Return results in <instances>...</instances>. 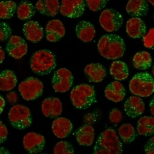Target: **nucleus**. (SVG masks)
<instances>
[{
	"label": "nucleus",
	"instance_id": "obj_1",
	"mask_svg": "<svg viewBox=\"0 0 154 154\" xmlns=\"http://www.w3.org/2000/svg\"><path fill=\"white\" fill-rule=\"evenodd\" d=\"M97 47L100 55L108 60L120 58L124 55L125 50L124 40L114 34H107L102 37Z\"/></svg>",
	"mask_w": 154,
	"mask_h": 154
},
{
	"label": "nucleus",
	"instance_id": "obj_2",
	"mask_svg": "<svg viewBox=\"0 0 154 154\" xmlns=\"http://www.w3.org/2000/svg\"><path fill=\"white\" fill-rule=\"evenodd\" d=\"M122 143L113 129H106L98 137L94 148V154H121L123 153Z\"/></svg>",
	"mask_w": 154,
	"mask_h": 154
},
{
	"label": "nucleus",
	"instance_id": "obj_3",
	"mask_svg": "<svg viewBox=\"0 0 154 154\" xmlns=\"http://www.w3.org/2000/svg\"><path fill=\"white\" fill-rule=\"evenodd\" d=\"M30 66L32 71L38 75H46L55 68V57L52 52L48 50L38 51L32 56Z\"/></svg>",
	"mask_w": 154,
	"mask_h": 154
},
{
	"label": "nucleus",
	"instance_id": "obj_4",
	"mask_svg": "<svg viewBox=\"0 0 154 154\" xmlns=\"http://www.w3.org/2000/svg\"><path fill=\"white\" fill-rule=\"evenodd\" d=\"M70 99L73 106L81 109L88 108L97 102L94 88L87 84H81L73 88Z\"/></svg>",
	"mask_w": 154,
	"mask_h": 154
},
{
	"label": "nucleus",
	"instance_id": "obj_5",
	"mask_svg": "<svg viewBox=\"0 0 154 154\" xmlns=\"http://www.w3.org/2000/svg\"><path fill=\"white\" fill-rule=\"evenodd\" d=\"M129 88L131 93L135 95L149 97L154 92L153 78L147 72L137 73L130 81Z\"/></svg>",
	"mask_w": 154,
	"mask_h": 154
},
{
	"label": "nucleus",
	"instance_id": "obj_6",
	"mask_svg": "<svg viewBox=\"0 0 154 154\" xmlns=\"http://www.w3.org/2000/svg\"><path fill=\"white\" fill-rule=\"evenodd\" d=\"M8 116L11 125L18 130H24L32 124L30 110L24 105H17L13 106L9 111Z\"/></svg>",
	"mask_w": 154,
	"mask_h": 154
},
{
	"label": "nucleus",
	"instance_id": "obj_7",
	"mask_svg": "<svg viewBox=\"0 0 154 154\" xmlns=\"http://www.w3.org/2000/svg\"><path fill=\"white\" fill-rule=\"evenodd\" d=\"M43 84L34 77L27 78L19 86V91L22 97L26 100H35L43 93Z\"/></svg>",
	"mask_w": 154,
	"mask_h": 154
},
{
	"label": "nucleus",
	"instance_id": "obj_8",
	"mask_svg": "<svg viewBox=\"0 0 154 154\" xmlns=\"http://www.w3.org/2000/svg\"><path fill=\"white\" fill-rule=\"evenodd\" d=\"M123 18L120 13L112 9H105L102 12L99 22L104 30L108 32L117 31L121 28Z\"/></svg>",
	"mask_w": 154,
	"mask_h": 154
},
{
	"label": "nucleus",
	"instance_id": "obj_9",
	"mask_svg": "<svg viewBox=\"0 0 154 154\" xmlns=\"http://www.w3.org/2000/svg\"><path fill=\"white\" fill-rule=\"evenodd\" d=\"M73 77L72 72L67 69L61 68L56 71L53 74L52 84L56 92L64 93L72 87Z\"/></svg>",
	"mask_w": 154,
	"mask_h": 154
},
{
	"label": "nucleus",
	"instance_id": "obj_10",
	"mask_svg": "<svg viewBox=\"0 0 154 154\" xmlns=\"http://www.w3.org/2000/svg\"><path fill=\"white\" fill-rule=\"evenodd\" d=\"M60 13L63 16L71 18L81 17L85 10L84 0H62Z\"/></svg>",
	"mask_w": 154,
	"mask_h": 154
},
{
	"label": "nucleus",
	"instance_id": "obj_11",
	"mask_svg": "<svg viewBox=\"0 0 154 154\" xmlns=\"http://www.w3.org/2000/svg\"><path fill=\"white\" fill-rule=\"evenodd\" d=\"M28 45L20 36L11 35L7 43L6 50L10 56L18 60L22 58L28 52Z\"/></svg>",
	"mask_w": 154,
	"mask_h": 154
},
{
	"label": "nucleus",
	"instance_id": "obj_12",
	"mask_svg": "<svg viewBox=\"0 0 154 154\" xmlns=\"http://www.w3.org/2000/svg\"><path fill=\"white\" fill-rule=\"evenodd\" d=\"M23 145L26 151L29 153L38 154L44 149L45 140L40 134L30 132L23 137Z\"/></svg>",
	"mask_w": 154,
	"mask_h": 154
},
{
	"label": "nucleus",
	"instance_id": "obj_13",
	"mask_svg": "<svg viewBox=\"0 0 154 154\" xmlns=\"http://www.w3.org/2000/svg\"><path fill=\"white\" fill-rule=\"evenodd\" d=\"M41 110L47 118H54L60 116L63 111L62 103L58 98L48 97L42 101Z\"/></svg>",
	"mask_w": 154,
	"mask_h": 154
},
{
	"label": "nucleus",
	"instance_id": "obj_14",
	"mask_svg": "<svg viewBox=\"0 0 154 154\" xmlns=\"http://www.w3.org/2000/svg\"><path fill=\"white\" fill-rule=\"evenodd\" d=\"M45 30L46 38L50 42L59 41L66 34L63 23L59 20L49 21L46 26Z\"/></svg>",
	"mask_w": 154,
	"mask_h": 154
},
{
	"label": "nucleus",
	"instance_id": "obj_15",
	"mask_svg": "<svg viewBox=\"0 0 154 154\" xmlns=\"http://www.w3.org/2000/svg\"><path fill=\"white\" fill-rule=\"evenodd\" d=\"M23 32L27 40L33 43H36L44 36L43 28L38 22L29 21L23 25Z\"/></svg>",
	"mask_w": 154,
	"mask_h": 154
},
{
	"label": "nucleus",
	"instance_id": "obj_16",
	"mask_svg": "<svg viewBox=\"0 0 154 154\" xmlns=\"http://www.w3.org/2000/svg\"><path fill=\"white\" fill-rule=\"evenodd\" d=\"M145 104L140 98L132 96L125 102L124 110L128 116L131 118H138L144 112Z\"/></svg>",
	"mask_w": 154,
	"mask_h": 154
},
{
	"label": "nucleus",
	"instance_id": "obj_17",
	"mask_svg": "<svg viewBox=\"0 0 154 154\" xmlns=\"http://www.w3.org/2000/svg\"><path fill=\"white\" fill-rule=\"evenodd\" d=\"M127 33L129 36L133 38L143 37L146 33L145 23L139 17H133L127 22Z\"/></svg>",
	"mask_w": 154,
	"mask_h": 154
},
{
	"label": "nucleus",
	"instance_id": "obj_18",
	"mask_svg": "<svg viewBox=\"0 0 154 154\" xmlns=\"http://www.w3.org/2000/svg\"><path fill=\"white\" fill-rule=\"evenodd\" d=\"M73 129L72 123L68 119L59 118L53 122L52 130L54 136L59 138H64L68 137Z\"/></svg>",
	"mask_w": 154,
	"mask_h": 154
},
{
	"label": "nucleus",
	"instance_id": "obj_19",
	"mask_svg": "<svg viewBox=\"0 0 154 154\" xmlns=\"http://www.w3.org/2000/svg\"><path fill=\"white\" fill-rule=\"evenodd\" d=\"M75 32L79 39L85 42L92 41L96 34L94 26L91 22L86 21L79 22L76 26Z\"/></svg>",
	"mask_w": 154,
	"mask_h": 154
},
{
	"label": "nucleus",
	"instance_id": "obj_20",
	"mask_svg": "<svg viewBox=\"0 0 154 154\" xmlns=\"http://www.w3.org/2000/svg\"><path fill=\"white\" fill-rule=\"evenodd\" d=\"M105 97L109 100L118 103L125 97L126 91L122 85L119 82L114 81L109 84L105 91Z\"/></svg>",
	"mask_w": 154,
	"mask_h": 154
},
{
	"label": "nucleus",
	"instance_id": "obj_21",
	"mask_svg": "<svg viewBox=\"0 0 154 154\" xmlns=\"http://www.w3.org/2000/svg\"><path fill=\"white\" fill-rule=\"evenodd\" d=\"M59 0H38L35 8L40 14L48 17H54L60 9Z\"/></svg>",
	"mask_w": 154,
	"mask_h": 154
},
{
	"label": "nucleus",
	"instance_id": "obj_22",
	"mask_svg": "<svg viewBox=\"0 0 154 154\" xmlns=\"http://www.w3.org/2000/svg\"><path fill=\"white\" fill-rule=\"evenodd\" d=\"M149 9V5L146 0H129L126 7L128 14L136 17L146 16Z\"/></svg>",
	"mask_w": 154,
	"mask_h": 154
},
{
	"label": "nucleus",
	"instance_id": "obj_23",
	"mask_svg": "<svg viewBox=\"0 0 154 154\" xmlns=\"http://www.w3.org/2000/svg\"><path fill=\"white\" fill-rule=\"evenodd\" d=\"M85 73L90 82H101L106 75V71L104 66L100 63H91L86 66Z\"/></svg>",
	"mask_w": 154,
	"mask_h": 154
},
{
	"label": "nucleus",
	"instance_id": "obj_24",
	"mask_svg": "<svg viewBox=\"0 0 154 154\" xmlns=\"http://www.w3.org/2000/svg\"><path fill=\"white\" fill-rule=\"evenodd\" d=\"M75 136L80 145L90 146L93 143L94 139V129L91 125H84L75 131Z\"/></svg>",
	"mask_w": 154,
	"mask_h": 154
},
{
	"label": "nucleus",
	"instance_id": "obj_25",
	"mask_svg": "<svg viewBox=\"0 0 154 154\" xmlns=\"http://www.w3.org/2000/svg\"><path fill=\"white\" fill-rule=\"evenodd\" d=\"M17 83V79L12 71L5 70L0 73V91H11L15 87Z\"/></svg>",
	"mask_w": 154,
	"mask_h": 154
},
{
	"label": "nucleus",
	"instance_id": "obj_26",
	"mask_svg": "<svg viewBox=\"0 0 154 154\" xmlns=\"http://www.w3.org/2000/svg\"><path fill=\"white\" fill-rule=\"evenodd\" d=\"M111 75L115 80L122 81L127 79L129 70L125 63L121 61H115L111 64L110 69Z\"/></svg>",
	"mask_w": 154,
	"mask_h": 154
},
{
	"label": "nucleus",
	"instance_id": "obj_27",
	"mask_svg": "<svg viewBox=\"0 0 154 154\" xmlns=\"http://www.w3.org/2000/svg\"><path fill=\"white\" fill-rule=\"evenodd\" d=\"M137 130L140 135L145 137L152 135L154 132V117L144 116L140 118Z\"/></svg>",
	"mask_w": 154,
	"mask_h": 154
},
{
	"label": "nucleus",
	"instance_id": "obj_28",
	"mask_svg": "<svg viewBox=\"0 0 154 154\" xmlns=\"http://www.w3.org/2000/svg\"><path fill=\"white\" fill-rule=\"evenodd\" d=\"M152 59L150 53L146 51L137 53L133 60L134 67L142 70L148 69L151 66Z\"/></svg>",
	"mask_w": 154,
	"mask_h": 154
},
{
	"label": "nucleus",
	"instance_id": "obj_29",
	"mask_svg": "<svg viewBox=\"0 0 154 154\" xmlns=\"http://www.w3.org/2000/svg\"><path fill=\"white\" fill-rule=\"evenodd\" d=\"M18 17L20 20H26L30 19L35 13V7L31 2L23 1L19 4L17 8Z\"/></svg>",
	"mask_w": 154,
	"mask_h": 154
},
{
	"label": "nucleus",
	"instance_id": "obj_30",
	"mask_svg": "<svg viewBox=\"0 0 154 154\" xmlns=\"http://www.w3.org/2000/svg\"><path fill=\"white\" fill-rule=\"evenodd\" d=\"M118 131L119 136L124 143H131L137 137L136 130L130 124H124L122 125L119 128Z\"/></svg>",
	"mask_w": 154,
	"mask_h": 154
},
{
	"label": "nucleus",
	"instance_id": "obj_31",
	"mask_svg": "<svg viewBox=\"0 0 154 154\" xmlns=\"http://www.w3.org/2000/svg\"><path fill=\"white\" fill-rule=\"evenodd\" d=\"M17 8L16 3L12 1L0 2V18L10 19L15 14Z\"/></svg>",
	"mask_w": 154,
	"mask_h": 154
},
{
	"label": "nucleus",
	"instance_id": "obj_32",
	"mask_svg": "<svg viewBox=\"0 0 154 154\" xmlns=\"http://www.w3.org/2000/svg\"><path fill=\"white\" fill-rule=\"evenodd\" d=\"M55 154H73L74 148L69 142L61 141L57 143L53 149Z\"/></svg>",
	"mask_w": 154,
	"mask_h": 154
},
{
	"label": "nucleus",
	"instance_id": "obj_33",
	"mask_svg": "<svg viewBox=\"0 0 154 154\" xmlns=\"http://www.w3.org/2000/svg\"><path fill=\"white\" fill-rule=\"evenodd\" d=\"M90 10L96 12L105 8L109 0H85Z\"/></svg>",
	"mask_w": 154,
	"mask_h": 154
},
{
	"label": "nucleus",
	"instance_id": "obj_34",
	"mask_svg": "<svg viewBox=\"0 0 154 154\" xmlns=\"http://www.w3.org/2000/svg\"><path fill=\"white\" fill-rule=\"evenodd\" d=\"M11 34L10 26L5 22H0V41H6L11 36Z\"/></svg>",
	"mask_w": 154,
	"mask_h": 154
},
{
	"label": "nucleus",
	"instance_id": "obj_35",
	"mask_svg": "<svg viewBox=\"0 0 154 154\" xmlns=\"http://www.w3.org/2000/svg\"><path fill=\"white\" fill-rule=\"evenodd\" d=\"M143 37L144 46L147 48H152L154 46V29L151 28L146 35Z\"/></svg>",
	"mask_w": 154,
	"mask_h": 154
},
{
	"label": "nucleus",
	"instance_id": "obj_36",
	"mask_svg": "<svg viewBox=\"0 0 154 154\" xmlns=\"http://www.w3.org/2000/svg\"><path fill=\"white\" fill-rule=\"evenodd\" d=\"M109 119L111 123L114 124H118L122 119V112L118 109H113L110 112Z\"/></svg>",
	"mask_w": 154,
	"mask_h": 154
},
{
	"label": "nucleus",
	"instance_id": "obj_37",
	"mask_svg": "<svg viewBox=\"0 0 154 154\" xmlns=\"http://www.w3.org/2000/svg\"><path fill=\"white\" fill-rule=\"evenodd\" d=\"M8 134V129L2 122L0 121V144L6 140Z\"/></svg>",
	"mask_w": 154,
	"mask_h": 154
},
{
	"label": "nucleus",
	"instance_id": "obj_38",
	"mask_svg": "<svg viewBox=\"0 0 154 154\" xmlns=\"http://www.w3.org/2000/svg\"><path fill=\"white\" fill-rule=\"evenodd\" d=\"M154 137H152L147 142L144 146V151L146 154H154Z\"/></svg>",
	"mask_w": 154,
	"mask_h": 154
},
{
	"label": "nucleus",
	"instance_id": "obj_39",
	"mask_svg": "<svg viewBox=\"0 0 154 154\" xmlns=\"http://www.w3.org/2000/svg\"><path fill=\"white\" fill-rule=\"evenodd\" d=\"M8 102L10 104H14L17 101L18 96L15 92H11L7 96Z\"/></svg>",
	"mask_w": 154,
	"mask_h": 154
},
{
	"label": "nucleus",
	"instance_id": "obj_40",
	"mask_svg": "<svg viewBox=\"0 0 154 154\" xmlns=\"http://www.w3.org/2000/svg\"><path fill=\"white\" fill-rule=\"evenodd\" d=\"M5 59V53L2 47L0 46V64H2Z\"/></svg>",
	"mask_w": 154,
	"mask_h": 154
},
{
	"label": "nucleus",
	"instance_id": "obj_41",
	"mask_svg": "<svg viewBox=\"0 0 154 154\" xmlns=\"http://www.w3.org/2000/svg\"><path fill=\"white\" fill-rule=\"evenodd\" d=\"M5 106V101L2 96L0 95V114L3 112Z\"/></svg>",
	"mask_w": 154,
	"mask_h": 154
},
{
	"label": "nucleus",
	"instance_id": "obj_42",
	"mask_svg": "<svg viewBox=\"0 0 154 154\" xmlns=\"http://www.w3.org/2000/svg\"><path fill=\"white\" fill-rule=\"evenodd\" d=\"M150 112L152 116L154 115V97H153L152 99L151 102H150Z\"/></svg>",
	"mask_w": 154,
	"mask_h": 154
},
{
	"label": "nucleus",
	"instance_id": "obj_43",
	"mask_svg": "<svg viewBox=\"0 0 154 154\" xmlns=\"http://www.w3.org/2000/svg\"><path fill=\"white\" fill-rule=\"evenodd\" d=\"M10 153L9 152L7 149H5L4 148L0 147V154H9Z\"/></svg>",
	"mask_w": 154,
	"mask_h": 154
},
{
	"label": "nucleus",
	"instance_id": "obj_44",
	"mask_svg": "<svg viewBox=\"0 0 154 154\" xmlns=\"http://www.w3.org/2000/svg\"><path fill=\"white\" fill-rule=\"evenodd\" d=\"M147 1L150 3V4L152 5L153 6H154V0H147Z\"/></svg>",
	"mask_w": 154,
	"mask_h": 154
}]
</instances>
